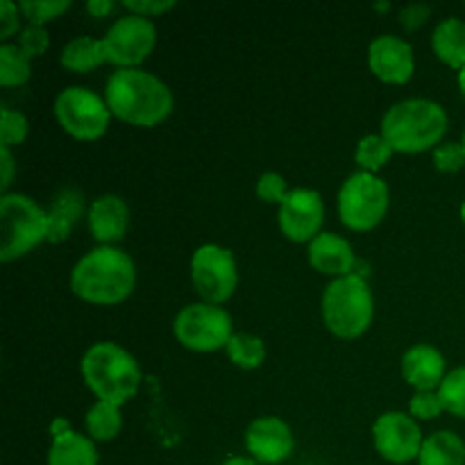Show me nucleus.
<instances>
[{
  "label": "nucleus",
  "mask_w": 465,
  "mask_h": 465,
  "mask_svg": "<svg viewBox=\"0 0 465 465\" xmlns=\"http://www.w3.org/2000/svg\"><path fill=\"white\" fill-rule=\"evenodd\" d=\"M136 286V266L118 245H98L82 254L71 268L68 289L77 300L94 307H116Z\"/></svg>",
  "instance_id": "nucleus-1"
},
{
  "label": "nucleus",
  "mask_w": 465,
  "mask_h": 465,
  "mask_svg": "<svg viewBox=\"0 0 465 465\" xmlns=\"http://www.w3.org/2000/svg\"><path fill=\"white\" fill-rule=\"evenodd\" d=\"M104 100L114 118L143 130L162 125L175 107L171 86L143 68H116L104 84Z\"/></svg>",
  "instance_id": "nucleus-2"
},
{
  "label": "nucleus",
  "mask_w": 465,
  "mask_h": 465,
  "mask_svg": "<svg viewBox=\"0 0 465 465\" xmlns=\"http://www.w3.org/2000/svg\"><path fill=\"white\" fill-rule=\"evenodd\" d=\"M450 118L443 104L430 98H404L381 116V132L400 154L434 153L448 132Z\"/></svg>",
  "instance_id": "nucleus-3"
},
{
  "label": "nucleus",
  "mask_w": 465,
  "mask_h": 465,
  "mask_svg": "<svg viewBox=\"0 0 465 465\" xmlns=\"http://www.w3.org/2000/svg\"><path fill=\"white\" fill-rule=\"evenodd\" d=\"M80 375L95 400L116 407H125L134 400L143 380L134 354L114 341H98L86 350L80 361Z\"/></svg>",
  "instance_id": "nucleus-4"
},
{
  "label": "nucleus",
  "mask_w": 465,
  "mask_h": 465,
  "mask_svg": "<svg viewBox=\"0 0 465 465\" xmlns=\"http://www.w3.org/2000/svg\"><path fill=\"white\" fill-rule=\"evenodd\" d=\"M322 322L341 341L361 339L375 321V298L368 280L359 275L330 282L321 300Z\"/></svg>",
  "instance_id": "nucleus-5"
},
{
  "label": "nucleus",
  "mask_w": 465,
  "mask_h": 465,
  "mask_svg": "<svg viewBox=\"0 0 465 465\" xmlns=\"http://www.w3.org/2000/svg\"><path fill=\"white\" fill-rule=\"evenodd\" d=\"M48 243V212L25 193L0 198V259L12 263Z\"/></svg>",
  "instance_id": "nucleus-6"
},
{
  "label": "nucleus",
  "mask_w": 465,
  "mask_h": 465,
  "mask_svg": "<svg viewBox=\"0 0 465 465\" xmlns=\"http://www.w3.org/2000/svg\"><path fill=\"white\" fill-rule=\"evenodd\" d=\"M391 207L389 184L380 175L357 171L341 184L336 195L339 218L348 230L372 232Z\"/></svg>",
  "instance_id": "nucleus-7"
},
{
  "label": "nucleus",
  "mask_w": 465,
  "mask_h": 465,
  "mask_svg": "<svg viewBox=\"0 0 465 465\" xmlns=\"http://www.w3.org/2000/svg\"><path fill=\"white\" fill-rule=\"evenodd\" d=\"M173 334L184 350L212 354L227 348L234 336V321L227 309L198 300L177 312L173 321Z\"/></svg>",
  "instance_id": "nucleus-8"
},
{
  "label": "nucleus",
  "mask_w": 465,
  "mask_h": 465,
  "mask_svg": "<svg viewBox=\"0 0 465 465\" xmlns=\"http://www.w3.org/2000/svg\"><path fill=\"white\" fill-rule=\"evenodd\" d=\"M53 114L71 139L89 143L107 134L114 118L104 95H98L86 86H66L59 91L53 103Z\"/></svg>",
  "instance_id": "nucleus-9"
},
{
  "label": "nucleus",
  "mask_w": 465,
  "mask_h": 465,
  "mask_svg": "<svg viewBox=\"0 0 465 465\" xmlns=\"http://www.w3.org/2000/svg\"><path fill=\"white\" fill-rule=\"evenodd\" d=\"M191 284L203 302L223 304L232 300L239 286V266L230 248L218 243H204L195 248L189 263Z\"/></svg>",
  "instance_id": "nucleus-10"
},
{
  "label": "nucleus",
  "mask_w": 465,
  "mask_h": 465,
  "mask_svg": "<svg viewBox=\"0 0 465 465\" xmlns=\"http://www.w3.org/2000/svg\"><path fill=\"white\" fill-rule=\"evenodd\" d=\"M107 64L116 68H141L157 45L154 21L136 14H123L103 36Z\"/></svg>",
  "instance_id": "nucleus-11"
},
{
  "label": "nucleus",
  "mask_w": 465,
  "mask_h": 465,
  "mask_svg": "<svg viewBox=\"0 0 465 465\" xmlns=\"http://www.w3.org/2000/svg\"><path fill=\"white\" fill-rule=\"evenodd\" d=\"M425 436L420 422L413 420L409 413L386 411L372 422V445L384 461L404 465L418 461Z\"/></svg>",
  "instance_id": "nucleus-12"
},
{
  "label": "nucleus",
  "mask_w": 465,
  "mask_h": 465,
  "mask_svg": "<svg viewBox=\"0 0 465 465\" xmlns=\"http://www.w3.org/2000/svg\"><path fill=\"white\" fill-rule=\"evenodd\" d=\"M280 232L291 243L309 245L325 225V200L313 189H291L284 203L277 209Z\"/></svg>",
  "instance_id": "nucleus-13"
},
{
  "label": "nucleus",
  "mask_w": 465,
  "mask_h": 465,
  "mask_svg": "<svg viewBox=\"0 0 465 465\" xmlns=\"http://www.w3.org/2000/svg\"><path fill=\"white\" fill-rule=\"evenodd\" d=\"M368 68L384 84L402 86L416 73V53L409 41L395 35H381L368 45Z\"/></svg>",
  "instance_id": "nucleus-14"
},
{
  "label": "nucleus",
  "mask_w": 465,
  "mask_h": 465,
  "mask_svg": "<svg viewBox=\"0 0 465 465\" xmlns=\"http://www.w3.org/2000/svg\"><path fill=\"white\" fill-rule=\"evenodd\" d=\"M245 450L248 457L262 465L284 463L295 450L293 430L277 416H262L245 430Z\"/></svg>",
  "instance_id": "nucleus-15"
},
{
  "label": "nucleus",
  "mask_w": 465,
  "mask_h": 465,
  "mask_svg": "<svg viewBox=\"0 0 465 465\" xmlns=\"http://www.w3.org/2000/svg\"><path fill=\"white\" fill-rule=\"evenodd\" d=\"M307 262L318 275L330 277L331 282L341 277L354 275L357 271V254L352 243L336 232H322L307 245Z\"/></svg>",
  "instance_id": "nucleus-16"
},
{
  "label": "nucleus",
  "mask_w": 465,
  "mask_h": 465,
  "mask_svg": "<svg viewBox=\"0 0 465 465\" xmlns=\"http://www.w3.org/2000/svg\"><path fill=\"white\" fill-rule=\"evenodd\" d=\"M86 225L91 236L100 245H116L125 239L130 230V207L127 200L116 193H103L91 200L89 213H86Z\"/></svg>",
  "instance_id": "nucleus-17"
},
{
  "label": "nucleus",
  "mask_w": 465,
  "mask_h": 465,
  "mask_svg": "<svg viewBox=\"0 0 465 465\" xmlns=\"http://www.w3.org/2000/svg\"><path fill=\"white\" fill-rule=\"evenodd\" d=\"M400 372H402V380L413 389V393L416 391H439L448 375V361L434 345L418 343L402 354Z\"/></svg>",
  "instance_id": "nucleus-18"
},
{
  "label": "nucleus",
  "mask_w": 465,
  "mask_h": 465,
  "mask_svg": "<svg viewBox=\"0 0 465 465\" xmlns=\"http://www.w3.org/2000/svg\"><path fill=\"white\" fill-rule=\"evenodd\" d=\"M48 243H64L75 230L80 218L89 213L86 198L75 186H64L48 204Z\"/></svg>",
  "instance_id": "nucleus-19"
},
{
  "label": "nucleus",
  "mask_w": 465,
  "mask_h": 465,
  "mask_svg": "<svg viewBox=\"0 0 465 465\" xmlns=\"http://www.w3.org/2000/svg\"><path fill=\"white\" fill-rule=\"evenodd\" d=\"M431 50L436 59L443 62L452 71H461L465 66V21L450 16L443 18L431 32Z\"/></svg>",
  "instance_id": "nucleus-20"
},
{
  "label": "nucleus",
  "mask_w": 465,
  "mask_h": 465,
  "mask_svg": "<svg viewBox=\"0 0 465 465\" xmlns=\"http://www.w3.org/2000/svg\"><path fill=\"white\" fill-rule=\"evenodd\" d=\"M100 454L95 440L80 431H68L59 439L50 440L45 465H98Z\"/></svg>",
  "instance_id": "nucleus-21"
},
{
  "label": "nucleus",
  "mask_w": 465,
  "mask_h": 465,
  "mask_svg": "<svg viewBox=\"0 0 465 465\" xmlns=\"http://www.w3.org/2000/svg\"><path fill=\"white\" fill-rule=\"evenodd\" d=\"M59 64L62 68H66L68 73H77V75H84V73L95 71L103 64H107V54H104L103 39H94V36H75V39L68 41L66 45L59 53Z\"/></svg>",
  "instance_id": "nucleus-22"
},
{
  "label": "nucleus",
  "mask_w": 465,
  "mask_h": 465,
  "mask_svg": "<svg viewBox=\"0 0 465 465\" xmlns=\"http://www.w3.org/2000/svg\"><path fill=\"white\" fill-rule=\"evenodd\" d=\"M418 465H465V443L459 434L448 430L425 436Z\"/></svg>",
  "instance_id": "nucleus-23"
},
{
  "label": "nucleus",
  "mask_w": 465,
  "mask_h": 465,
  "mask_svg": "<svg viewBox=\"0 0 465 465\" xmlns=\"http://www.w3.org/2000/svg\"><path fill=\"white\" fill-rule=\"evenodd\" d=\"M121 409L123 407H116V404L95 400V404L84 416L86 436H89L91 440H95V443H109V440L118 439L123 431Z\"/></svg>",
  "instance_id": "nucleus-24"
},
{
  "label": "nucleus",
  "mask_w": 465,
  "mask_h": 465,
  "mask_svg": "<svg viewBox=\"0 0 465 465\" xmlns=\"http://www.w3.org/2000/svg\"><path fill=\"white\" fill-rule=\"evenodd\" d=\"M227 359L241 371H257L263 366L268 357L266 343L262 336L248 334V331H234L225 348Z\"/></svg>",
  "instance_id": "nucleus-25"
},
{
  "label": "nucleus",
  "mask_w": 465,
  "mask_h": 465,
  "mask_svg": "<svg viewBox=\"0 0 465 465\" xmlns=\"http://www.w3.org/2000/svg\"><path fill=\"white\" fill-rule=\"evenodd\" d=\"M32 77V59L18 48V44H0V86L16 89Z\"/></svg>",
  "instance_id": "nucleus-26"
},
{
  "label": "nucleus",
  "mask_w": 465,
  "mask_h": 465,
  "mask_svg": "<svg viewBox=\"0 0 465 465\" xmlns=\"http://www.w3.org/2000/svg\"><path fill=\"white\" fill-rule=\"evenodd\" d=\"M393 154L395 150L391 148V143L384 136L366 134L363 139H359L357 150H354V163L359 166V171L377 175L393 159Z\"/></svg>",
  "instance_id": "nucleus-27"
},
{
  "label": "nucleus",
  "mask_w": 465,
  "mask_h": 465,
  "mask_svg": "<svg viewBox=\"0 0 465 465\" xmlns=\"http://www.w3.org/2000/svg\"><path fill=\"white\" fill-rule=\"evenodd\" d=\"M436 393H439L445 413L465 420V366L450 371Z\"/></svg>",
  "instance_id": "nucleus-28"
},
{
  "label": "nucleus",
  "mask_w": 465,
  "mask_h": 465,
  "mask_svg": "<svg viewBox=\"0 0 465 465\" xmlns=\"http://www.w3.org/2000/svg\"><path fill=\"white\" fill-rule=\"evenodd\" d=\"M18 7L27 25L45 27L48 23L62 18L71 9V3L68 0H21Z\"/></svg>",
  "instance_id": "nucleus-29"
},
{
  "label": "nucleus",
  "mask_w": 465,
  "mask_h": 465,
  "mask_svg": "<svg viewBox=\"0 0 465 465\" xmlns=\"http://www.w3.org/2000/svg\"><path fill=\"white\" fill-rule=\"evenodd\" d=\"M30 134V121L23 112L14 107H3L0 112V145L3 148H16Z\"/></svg>",
  "instance_id": "nucleus-30"
},
{
  "label": "nucleus",
  "mask_w": 465,
  "mask_h": 465,
  "mask_svg": "<svg viewBox=\"0 0 465 465\" xmlns=\"http://www.w3.org/2000/svg\"><path fill=\"white\" fill-rule=\"evenodd\" d=\"M409 416L418 422H431L443 416L445 409L436 391H416L409 400Z\"/></svg>",
  "instance_id": "nucleus-31"
},
{
  "label": "nucleus",
  "mask_w": 465,
  "mask_h": 465,
  "mask_svg": "<svg viewBox=\"0 0 465 465\" xmlns=\"http://www.w3.org/2000/svg\"><path fill=\"white\" fill-rule=\"evenodd\" d=\"M254 191H257V198L262 200V203L277 204V207H280V204L286 200V195L291 193L286 177L280 175V173H275V171L263 173V175L257 180Z\"/></svg>",
  "instance_id": "nucleus-32"
},
{
  "label": "nucleus",
  "mask_w": 465,
  "mask_h": 465,
  "mask_svg": "<svg viewBox=\"0 0 465 465\" xmlns=\"http://www.w3.org/2000/svg\"><path fill=\"white\" fill-rule=\"evenodd\" d=\"M431 162L434 168L440 173H459L465 166V150L461 143L454 141H445L439 148L431 153Z\"/></svg>",
  "instance_id": "nucleus-33"
},
{
  "label": "nucleus",
  "mask_w": 465,
  "mask_h": 465,
  "mask_svg": "<svg viewBox=\"0 0 465 465\" xmlns=\"http://www.w3.org/2000/svg\"><path fill=\"white\" fill-rule=\"evenodd\" d=\"M16 44H18V48L27 54V57L36 59V57H41V54H45V50L50 48V35L45 27L25 25L21 30V35H18Z\"/></svg>",
  "instance_id": "nucleus-34"
},
{
  "label": "nucleus",
  "mask_w": 465,
  "mask_h": 465,
  "mask_svg": "<svg viewBox=\"0 0 465 465\" xmlns=\"http://www.w3.org/2000/svg\"><path fill=\"white\" fill-rule=\"evenodd\" d=\"M21 21L23 14L18 3H12V0H0V41L3 44H9L14 35H21Z\"/></svg>",
  "instance_id": "nucleus-35"
},
{
  "label": "nucleus",
  "mask_w": 465,
  "mask_h": 465,
  "mask_svg": "<svg viewBox=\"0 0 465 465\" xmlns=\"http://www.w3.org/2000/svg\"><path fill=\"white\" fill-rule=\"evenodd\" d=\"M121 7L127 14H136V16H143L153 21V18L163 16L171 9H175L177 3L175 0H125V3H121Z\"/></svg>",
  "instance_id": "nucleus-36"
},
{
  "label": "nucleus",
  "mask_w": 465,
  "mask_h": 465,
  "mask_svg": "<svg viewBox=\"0 0 465 465\" xmlns=\"http://www.w3.org/2000/svg\"><path fill=\"white\" fill-rule=\"evenodd\" d=\"M431 16V7L425 3H409L404 7H400L398 12V23L407 32H416L418 27L425 25Z\"/></svg>",
  "instance_id": "nucleus-37"
},
{
  "label": "nucleus",
  "mask_w": 465,
  "mask_h": 465,
  "mask_svg": "<svg viewBox=\"0 0 465 465\" xmlns=\"http://www.w3.org/2000/svg\"><path fill=\"white\" fill-rule=\"evenodd\" d=\"M0 168H3L0 189H3V193H9V186H12L14 175H16V162H14L12 148H3V145H0Z\"/></svg>",
  "instance_id": "nucleus-38"
},
{
  "label": "nucleus",
  "mask_w": 465,
  "mask_h": 465,
  "mask_svg": "<svg viewBox=\"0 0 465 465\" xmlns=\"http://www.w3.org/2000/svg\"><path fill=\"white\" fill-rule=\"evenodd\" d=\"M116 7H121V5L114 3V0H89V3L84 5V9L94 18H107L109 14L116 12Z\"/></svg>",
  "instance_id": "nucleus-39"
},
{
  "label": "nucleus",
  "mask_w": 465,
  "mask_h": 465,
  "mask_svg": "<svg viewBox=\"0 0 465 465\" xmlns=\"http://www.w3.org/2000/svg\"><path fill=\"white\" fill-rule=\"evenodd\" d=\"M48 431H50V439H59V436L73 431V427H71V422L66 420V418H54V420L50 422Z\"/></svg>",
  "instance_id": "nucleus-40"
},
{
  "label": "nucleus",
  "mask_w": 465,
  "mask_h": 465,
  "mask_svg": "<svg viewBox=\"0 0 465 465\" xmlns=\"http://www.w3.org/2000/svg\"><path fill=\"white\" fill-rule=\"evenodd\" d=\"M221 465H262L254 461L252 457H241V454H234V457H227Z\"/></svg>",
  "instance_id": "nucleus-41"
},
{
  "label": "nucleus",
  "mask_w": 465,
  "mask_h": 465,
  "mask_svg": "<svg viewBox=\"0 0 465 465\" xmlns=\"http://www.w3.org/2000/svg\"><path fill=\"white\" fill-rule=\"evenodd\" d=\"M457 82H459V91H461V95L465 98V66L457 73Z\"/></svg>",
  "instance_id": "nucleus-42"
},
{
  "label": "nucleus",
  "mask_w": 465,
  "mask_h": 465,
  "mask_svg": "<svg viewBox=\"0 0 465 465\" xmlns=\"http://www.w3.org/2000/svg\"><path fill=\"white\" fill-rule=\"evenodd\" d=\"M391 9H393V5H391V3H377L375 5V12L384 14V12H391Z\"/></svg>",
  "instance_id": "nucleus-43"
},
{
  "label": "nucleus",
  "mask_w": 465,
  "mask_h": 465,
  "mask_svg": "<svg viewBox=\"0 0 465 465\" xmlns=\"http://www.w3.org/2000/svg\"><path fill=\"white\" fill-rule=\"evenodd\" d=\"M461 221H463V225H465V200H463V204H461Z\"/></svg>",
  "instance_id": "nucleus-44"
},
{
  "label": "nucleus",
  "mask_w": 465,
  "mask_h": 465,
  "mask_svg": "<svg viewBox=\"0 0 465 465\" xmlns=\"http://www.w3.org/2000/svg\"><path fill=\"white\" fill-rule=\"evenodd\" d=\"M461 145H463V150H465V132H463V139H461Z\"/></svg>",
  "instance_id": "nucleus-45"
}]
</instances>
